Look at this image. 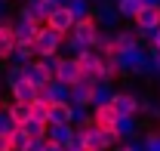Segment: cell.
Segmentation results:
<instances>
[{
  "label": "cell",
  "instance_id": "obj_1",
  "mask_svg": "<svg viewBox=\"0 0 160 151\" xmlns=\"http://www.w3.org/2000/svg\"><path fill=\"white\" fill-rule=\"evenodd\" d=\"M96 34H99V25H96V19H92V16L77 19V22H74V28L65 34L62 46L68 49V56H80L83 49H92V40H96Z\"/></svg>",
  "mask_w": 160,
  "mask_h": 151
},
{
  "label": "cell",
  "instance_id": "obj_2",
  "mask_svg": "<svg viewBox=\"0 0 160 151\" xmlns=\"http://www.w3.org/2000/svg\"><path fill=\"white\" fill-rule=\"evenodd\" d=\"M62 40H65V34L52 31V28H46V25H40L37 37L31 40V49H34V56H37V59L59 56V53H62Z\"/></svg>",
  "mask_w": 160,
  "mask_h": 151
},
{
  "label": "cell",
  "instance_id": "obj_3",
  "mask_svg": "<svg viewBox=\"0 0 160 151\" xmlns=\"http://www.w3.org/2000/svg\"><path fill=\"white\" fill-rule=\"evenodd\" d=\"M92 19H96V25H99L102 31H117L120 22H123V19H120V13H117V3H111V0L92 6Z\"/></svg>",
  "mask_w": 160,
  "mask_h": 151
},
{
  "label": "cell",
  "instance_id": "obj_4",
  "mask_svg": "<svg viewBox=\"0 0 160 151\" xmlns=\"http://www.w3.org/2000/svg\"><path fill=\"white\" fill-rule=\"evenodd\" d=\"M56 77H59L62 83H77L80 77H83V68H80V62L74 56H59V65H56Z\"/></svg>",
  "mask_w": 160,
  "mask_h": 151
},
{
  "label": "cell",
  "instance_id": "obj_5",
  "mask_svg": "<svg viewBox=\"0 0 160 151\" xmlns=\"http://www.w3.org/2000/svg\"><path fill=\"white\" fill-rule=\"evenodd\" d=\"M74 142H77L83 151H105V148H102V136H99V127H96V123H83V127H77Z\"/></svg>",
  "mask_w": 160,
  "mask_h": 151
},
{
  "label": "cell",
  "instance_id": "obj_6",
  "mask_svg": "<svg viewBox=\"0 0 160 151\" xmlns=\"http://www.w3.org/2000/svg\"><path fill=\"white\" fill-rule=\"evenodd\" d=\"M43 25H46V28H52V31H59V34H68V31L74 28V16L68 13V6H65V3H59V6L46 16Z\"/></svg>",
  "mask_w": 160,
  "mask_h": 151
},
{
  "label": "cell",
  "instance_id": "obj_7",
  "mask_svg": "<svg viewBox=\"0 0 160 151\" xmlns=\"http://www.w3.org/2000/svg\"><path fill=\"white\" fill-rule=\"evenodd\" d=\"M74 136H77V127L74 123H46V139L59 142L62 148H68L74 142Z\"/></svg>",
  "mask_w": 160,
  "mask_h": 151
},
{
  "label": "cell",
  "instance_id": "obj_8",
  "mask_svg": "<svg viewBox=\"0 0 160 151\" xmlns=\"http://www.w3.org/2000/svg\"><path fill=\"white\" fill-rule=\"evenodd\" d=\"M111 105L117 108V114H139V96L132 90H114Z\"/></svg>",
  "mask_w": 160,
  "mask_h": 151
},
{
  "label": "cell",
  "instance_id": "obj_9",
  "mask_svg": "<svg viewBox=\"0 0 160 151\" xmlns=\"http://www.w3.org/2000/svg\"><path fill=\"white\" fill-rule=\"evenodd\" d=\"M16 49V34H12V19H9V13L0 19V59L6 62L9 53Z\"/></svg>",
  "mask_w": 160,
  "mask_h": 151
},
{
  "label": "cell",
  "instance_id": "obj_10",
  "mask_svg": "<svg viewBox=\"0 0 160 151\" xmlns=\"http://www.w3.org/2000/svg\"><path fill=\"white\" fill-rule=\"evenodd\" d=\"M40 31V22H31V19H12V34H16V43H31Z\"/></svg>",
  "mask_w": 160,
  "mask_h": 151
},
{
  "label": "cell",
  "instance_id": "obj_11",
  "mask_svg": "<svg viewBox=\"0 0 160 151\" xmlns=\"http://www.w3.org/2000/svg\"><path fill=\"white\" fill-rule=\"evenodd\" d=\"M136 28H145V31H157L160 28V6H142L132 19Z\"/></svg>",
  "mask_w": 160,
  "mask_h": 151
},
{
  "label": "cell",
  "instance_id": "obj_12",
  "mask_svg": "<svg viewBox=\"0 0 160 151\" xmlns=\"http://www.w3.org/2000/svg\"><path fill=\"white\" fill-rule=\"evenodd\" d=\"M92 108V123L96 127H117V108L108 102V105H89Z\"/></svg>",
  "mask_w": 160,
  "mask_h": 151
},
{
  "label": "cell",
  "instance_id": "obj_13",
  "mask_svg": "<svg viewBox=\"0 0 160 151\" xmlns=\"http://www.w3.org/2000/svg\"><path fill=\"white\" fill-rule=\"evenodd\" d=\"M9 93H12L16 102H28V105H31V102L37 99V86H34L31 80L22 77V80H16V83H9Z\"/></svg>",
  "mask_w": 160,
  "mask_h": 151
},
{
  "label": "cell",
  "instance_id": "obj_14",
  "mask_svg": "<svg viewBox=\"0 0 160 151\" xmlns=\"http://www.w3.org/2000/svg\"><path fill=\"white\" fill-rule=\"evenodd\" d=\"M25 80H31V83H34V86L40 90V86H46L52 77L43 71V62H40V59H31V62L25 65Z\"/></svg>",
  "mask_w": 160,
  "mask_h": 151
},
{
  "label": "cell",
  "instance_id": "obj_15",
  "mask_svg": "<svg viewBox=\"0 0 160 151\" xmlns=\"http://www.w3.org/2000/svg\"><path fill=\"white\" fill-rule=\"evenodd\" d=\"M71 105H92V83L80 77L77 83H71Z\"/></svg>",
  "mask_w": 160,
  "mask_h": 151
},
{
  "label": "cell",
  "instance_id": "obj_16",
  "mask_svg": "<svg viewBox=\"0 0 160 151\" xmlns=\"http://www.w3.org/2000/svg\"><path fill=\"white\" fill-rule=\"evenodd\" d=\"M117 136L120 139H129V136H139V114H120L117 117Z\"/></svg>",
  "mask_w": 160,
  "mask_h": 151
},
{
  "label": "cell",
  "instance_id": "obj_17",
  "mask_svg": "<svg viewBox=\"0 0 160 151\" xmlns=\"http://www.w3.org/2000/svg\"><path fill=\"white\" fill-rule=\"evenodd\" d=\"M92 49L96 53H102V56H111V53H117V40H114V31H102L96 34V40H92Z\"/></svg>",
  "mask_w": 160,
  "mask_h": 151
},
{
  "label": "cell",
  "instance_id": "obj_18",
  "mask_svg": "<svg viewBox=\"0 0 160 151\" xmlns=\"http://www.w3.org/2000/svg\"><path fill=\"white\" fill-rule=\"evenodd\" d=\"M114 99V80H96L92 83V105H108Z\"/></svg>",
  "mask_w": 160,
  "mask_h": 151
},
{
  "label": "cell",
  "instance_id": "obj_19",
  "mask_svg": "<svg viewBox=\"0 0 160 151\" xmlns=\"http://www.w3.org/2000/svg\"><path fill=\"white\" fill-rule=\"evenodd\" d=\"M46 123H71V102H52Z\"/></svg>",
  "mask_w": 160,
  "mask_h": 151
},
{
  "label": "cell",
  "instance_id": "obj_20",
  "mask_svg": "<svg viewBox=\"0 0 160 151\" xmlns=\"http://www.w3.org/2000/svg\"><path fill=\"white\" fill-rule=\"evenodd\" d=\"M114 40H117V53H123V49H132V46H142L132 28H117V31H114Z\"/></svg>",
  "mask_w": 160,
  "mask_h": 151
},
{
  "label": "cell",
  "instance_id": "obj_21",
  "mask_svg": "<svg viewBox=\"0 0 160 151\" xmlns=\"http://www.w3.org/2000/svg\"><path fill=\"white\" fill-rule=\"evenodd\" d=\"M25 3L31 6V13H34V19H37L40 25H43V22H46V16H49L56 6H59L56 0H25Z\"/></svg>",
  "mask_w": 160,
  "mask_h": 151
},
{
  "label": "cell",
  "instance_id": "obj_22",
  "mask_svg": "<svg viewBox=\"0 0 160 151\" xmlns=\"http://www.w3.org/2000/svg\"><path fill=\"white\" fill-rule=\"evenodd\" d=\"M6 114H9V117L16 120V127H19L22 120H28V117H31V105H28V102H16V99H12V102L6 105Z\"/></svg>",
  "mask_w": 160,
  "mask_h": 151
},
{
  "label": "cell",
  "instance_id": "obj_23",
  "mask_svg": "<svg viewBox=\"0 0 160 151\" xmlns=\"http://www.w3.org/2000/svg\"><path fill=\"white\" fill-rule=\"evenodd\" d=\"M31 59H37V56H34V49H31V43H16V49L9 53V59H6V62H16V65H28Z\"/></svg>",
  "mask_w": 160,
  "mask_h": 151
},
{
  "label": "cell",
  "instance_id": "obj_24",
  "mask_svg": "<svg viewBox=\"0 0 160 151\" xmlns=\"http://www.w3.org/2000/svg\"><path fill=\"white\" fill-rule=\"evenodd\" d=\"M65 6H68V13L74 16V22L92 16V3H89V0H65Z\"/></svg>",
  "mask_w": 160,
  "mask_h": 151
},
{
  "label": "cell",
  "instance_id": "obj_25",
  "mask_svg": "<svg viewBox=\"0 0 160 151\" xmlns=\"http://www.w3.org/2000/svg\"><path fill=\"white\" fill-rule=\"evenodd\" d=\"M71 123H74V127L92 123V108H89V105H71Z\"/></svg>",
  "mask_w": 160,
  "mask_h": 151
},
{
  "label": "cell",
  "instance_id": "obj_26",
  "mask_svg": "<svg viewBox=\"0 0 160 151\" xmlns=\"http://www.w3.org/2000/svg\"><path fill=\"white\" fill-rule=\"evenodd\" d=\"M19 127L28 133L31 139H46V123H43V120H34V117H28V120H22Z\"/></svg>",
  "mask_w": 160,
  "mask_h": 151
},
{
  "label": "cell",
  "instance_id": "obj_27",
  "mask_svg": "<svg viewBox=\"0 0 160 151\" xmlns=\"http://www.w3.org/2000/svg\"><path fill=\"white\" fill-rule=\"evenodd\" d=\"M99 136H102V148H105V151H111L114 145H120V142H123V139L117 136V130H114V127H99Z\"/></svg>",
  "mask_w": 160,
  "mask_h": 151
},
{
  "label": "cell",
  "instance_id": "obj_28",
  "mask_svg": "<svg viewBox=\"0 0 160 151\" xmlns=\"http://www.w3.org/2000/svg\"><path fill=\"white\" fill-rule=\"evenodd\" d=\"M142 9V0H117L120 19H136V13Z\"/></svg>",
  "mask_w": 160,
  "mask_h": 151
},
{
  "label": "cell",
  "instance_id": "obj_29",
  "mask_svg": "<svg viewBox=\"0 0 160 151\" xmlns=\"http://www.w3.org/2000/svg\"><path fill=\"white\" fill-rule=\"evenodd\" d=\"M9 142H12V148H28V142H31V136H28V133L22 130V127H16V130L9 133Z\"/></svg>",
  "mask_w": 160,
  "mask_h": 151
},
{
  "label": "cell",
  "instance_id": "obj_30",
  "mask_svg": "<svg viewBox=\"0 0 160 151\" xmlns=\"http://www.w3.org/2000/svg\"><path fill=\"white\" fill-rule=\"evenodd\" d=\"M46 114H49V102H43V99H34V102H31V117L46 123Z\"/></svg>",
  "mask_w": 160,
  "mask_h": 151
},
{
  "label": "cell",
  "instance_id": "obj_31",
  "mask_svg": "<svg viewBox=\"0 0 160 151\" xmlns=\"http://www.w3.org/2000/svg\"><path fill=\"white\" fill-rule=\"evenodd\" d=\"M22 77H25V65H16V62H9V68H6V74H3L6 86H9V83H16V80H22Z\"/></svg>",
  "mask_w": 160,
  "mask_h": 151
},
{
  "label": "cell",
  "instance_id": "obj_32",
  "mask_svg": "<svg viewBox=\"0 0 160 151\" xmlns=\"http://www.w3.org/2000/svg\"><path fill=\"white\" fill-rule=\"evenodd\" d=\"M12 130H16V120L6 114V108H3V111H0V133H3V136H9Z\"/></svg>",
  "mask_w": 160,
  "mask_h": 151
},
{
  "label": "cell",
  "instance_id": "obj_33",
  "mask_svg": "<svg viewBox=\"0 0 160 151\" xmlns=\"http://www.w3.org/2000/svg\"><path fill=\"white\" fill-rule=\"evenodd\" d=\"M145 148L148 151H160V133H145Z\"/></svg>",
  "mask_w": 160,
  "mask_h": 151
},
{
  "label": "cell",
  "instance_id": "obj_34",
  "mask_svg": "<svg viewBox=\"0 0 160 151\" xmlns=\"http://www.w3.org/2000/svg\"><path fill=\"white\" fill-rule=\"evenodd\" d=\"M151 77H160V53L151 49Z\"/></svg>",
  "mask_w": 160,
  "mask_h": 151
},
{
  "label": "cell",
  "instance_id": "obj_35",
  "mask_svg": "<svg viewBox=\"0 0 160 151\" xmlns=\"http://www.w3.org/2000/svg\"><path fill=\"white\" fill-rule=\"evenodd\" d=\"M43 142H46V139H31L28 148H22V151H43Z\"/></svg>",
  "mask_w": 160,
  "mask_h": 151
},
{
  "label": "cell",
  "instance_id": "obj_36",
  "mask_svg": "<svg viewBox=\"0 0 160 151\" xmlns=\"http://www.w3.org/2000/svg\"><path fill=\"white\" fill-rule=\"evenodd\" d=\"M43 151H65L59 145V142H52V139H46V142H43Z\"/></svg>",
  "mask_w": 160,
  "mask_h": 151
},
{
  "label": "cell",
  "instance_id": "obj_37",
  "mask_svg": "<svg viewBox=\"0 0 160 151\" xmlns=\"http://www.w3.org/2000/svg\"><path fill=\"white\" fill-rule=\"evenodd\" d=\"M151 49H157V53H160V28L151 34Z\"/></svg>",
  "mask_w": 160,
  "mask_h": 151
},
{
  "label": "cell",
  "instance_id": "obj_38",
  "mask_svg": "<svg viewBox=\"0 0 160 151\" xmlns=\"http://www.w3.org/2000/svg\"><path fill=\"white\" fill-rule=\"evenodd\" d=\"M12 148V142H9V136H3V133H0V151H9Z\"/></svg>",
  "mask_w": 160,
  "mask_h": 151
},
{
  "label": "cell",
  "instance_id": "obj_39",
  "mask_svg": "<svg viewBox=\"0 0 160 151\" xmlns=\"http://www.w3.org/2000/svg\"><path fill=\"white\" fill-rule=\"evenodd\" d=\"M6 9H9V0H0V19L6 16Z\"/></svg>",
  "mask_w": 160,
  "mask_h": 151
},
{
  "label": "cell",
  "instance_id": "obj_40",
  "mask_svg": "<svg viewBox=\"0 0 160 151\" xmlns=\"http://www.w3.org/2000/svg\"><path fill=\"white\" fill-rule=\"evenodd\" d=\"M65 151H83V148H80L77 142H71V145H68V148H65Z\"/></svg>",
  "mask_w": 160,
  "mask_h": 151
},
{
  "label": "cell",
  "instance_id": "obj_41",
  "mask_svg": "<svg viewBox=\"0 0 160 151\" xmlns=\"http://www.w3.org/2000/svg\"><path fill=\"white\" fill-rule=\"evenodd\" d=\"M111 151H129V148H126V145L120 142V145H114V148H111Z\"/></svg>",
  "mask_w": 160,
  "mask_h": 151
},
{
  "label": "cell",
  "instance_id": "obj_42",
  "mask_svg": "<svg viewBox=\"0 0 160 151\" xmlns=\"http://www.w3.org/2000/svg\"><path fill=\"white\" fill-rule=\"evenodd\" d=\"M142 6H157V0H142Z\"/></svg>",
  "mask_w": 160,
  "mask_h": 151
},
{
  "label": "cell",
  "instance_id": "obj_43",
  "mask_svg": "<svg viewBox=\"0 0 160 151\" xmlns=\"http://www.w3.org/2000/svg\"><path fill=\"white\" fill-rule=\"evenodd\" d=\"M3 108H6V102H3V96H0V111H3Z\"/></svg>",
  "mask_w": 160,
  "mask_h": 151
},
{
  "label": "cell",
  "instance_id": "obj_44",
  "mask_svg": "<svg viewBox=\"0 0 160 151\" xmlns=\"http://www.w3.org/2000/svg\"><path fill=\"white\" fill-rule=\"evenodd\" d=\"M89 3H92V6H99V3H105V0H89Z\"/></svg>",
  "mask_w": 160,
  "mask_h": 151
},
{
  "label": "cell",
  "instance_id": "obj_45",
  "mask_svg": "<svg viewBox=\"0 0 160 151\" xmlns=\"http://www.w3.org/2000/svg\"><path fill=\"white\" fill-rule=\"evenodd\" d=\"M56 3H65V0H56Z\"/></svg>",
  "mask_w": 160,
  "mask_h": 151
},
{
  "label": "cell",
  "instance_id": "obj_46",
  "mask_svg": "<svg viewBox=\"0 0 160 151\" xmlns=\"http://www.w3.org/2000/svg\"><path fill=\"white\" fill-rule=\"evenodd\" d=\"M9 151H19V148H9Z\"/></svg>",
  "mask_w": 160,
  "mask_h": 151
},
{
  "label": "cell",
  "instance_id": "obj_47",
  "mask_svg": "<svg viewBox=\"0 0 160 151\" xmlns=\"http://www.w3.org/2000/svg\"><path fill=\"white\" fill-rule=\"evenodd\" d=\"M0 65H3V59H0Z\"/></svg>",
  "mask_w": 160,
  "mask_h": 151
},
{
  "label": "cell",
  "instance_id": "obj_48",
  "mask_svg": "<svg viewBox=\"0 0 160 151\" xmlns=\"http://www.w3.org/2000/svg\"><path fill=\"white\" fill-rule=\"evenodd\" d=\"M157 6H160V0H157Z\"/></svg>",
  "mask_w": 160,
  "mask_h": 151
}]
</instances>
